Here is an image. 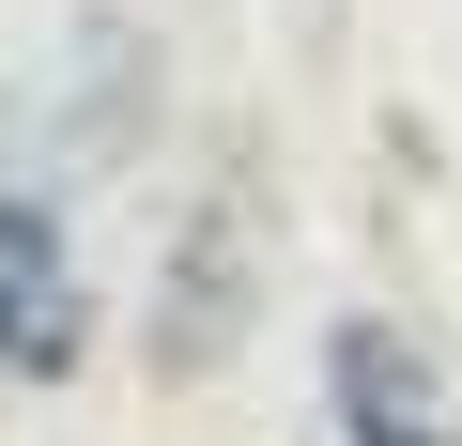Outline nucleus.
<instances>
[{
  "instance_id": "1",
  "label": "nucleus",
  "mask_w": 462,
  "mask_h": 446,
  "mask_svg": "<svg viewBox=\"0 0 462 446\" xmlns=\"http://www.w3.org/2000/svg\"><path fill=\"white\" fill-rule=\"evenodd\" d=\"M93 339V293H78V232L47 185H0V369L16 385H62Z\"/></svg>"
},
{
  "instance_id": "2",
  "label": "nucleus",
  "mask_w": 462,
  "mask_h": 446,
  "mask_svg": "<svg viewBox=\"0 0 462 446\" xmlns=\"http://www.w3.org/2000/svg\"><path fill=\"white\" fill-rule=\"evenodd\" d=\"M247 278H263V215H247V185H216V200L185 215L170 308H154V369H170V385H200L231 339H247Z\"/></svg>"
},
{
  "instance_id": "3",
  "label": "nucleus",
  "mask_w": 462,
  "mask_h": 446,
  "mask_svg": "<svg viewBox=\"0 0 462 446\" xmlns=\"http://www.w3.org/2000/svg\"><path fill=\"white\" fill-rule=\"evenodd\" d=\"M324 415L355 446H462V415H447V385H431V354L401 323H339L324 339Z\"/></svg>"
}]
</instances>
